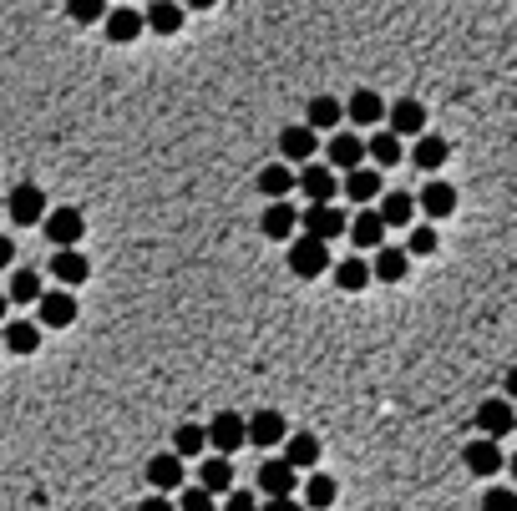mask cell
Masks as SVG:
<instances>
[{
	"instance_id": "2",
	"label": "cell",
	"mask_w": 517,
	"mask_h": 511,
	"mask_svg": "<svg viewBox=\"0 0 517 511\" xmlns=\"http://www.w3.org/2000/svg\"><path fill=\"white\" fill-rule=\"evenodd\" d=\"M330 269V243L320 238H294L289 243V274L294 279H320Z\"/></svg>"
},
{
	"instance_id": "17",
	"label": "cell",
	"mask_w": 517,
	"mask_h": 511,
	"mask_svg": "<svg viewBox=\"0 0 517 511\" xmlns=\"http://www.w3.org/2000/svg\"><path fill=\"white\" fill-rule=\"evenodd\" d=\"M142 31L178 36V31H183V6H178V0H153V6L142 11Z\"/></svg>"
},
{
	"instance_id": "4",
	"label": "cell",
	"mask_w": 517,
	"mask_h": 511,
	"mask_svg": "<svg viewBox=\"0 0 517 511\" xmlns=\"http://www.w3.org/2000/svg\"><path fill=\"white\" fill-rule=\"evenodd\" d=\"M284 436H289V420H284L279 410H254V415L244 420V446L274 451V446H284Z\"/></svg>"
},
{
	"instance_id": "9",
	"label": "cell",
	"mask_w": 517,
	"mask_h": 511,
	"mask_svg": "<svg viewBox=\"0 0 517 511\" xmlns=\"http://www.w3.org/2000/svg\"><path fill=\"white\" fill-rule=\"evenodd\" d=\"M51 279H56V284H66L71 294H77V284H87V279H92L87 253H77V248H56V253H51Z\"/></svg>"
},
{
	"instance_id": "16",
	"label": "cell",
	"mask_w": 517,
	"mask_h": 511,
	"mask_svg": "<svg viewBox=\"0 0 517 511\" xmlns=\"http://www.w3.org/2000/svg\"><path fill=\"white\" fill-rule=\"evenodd\" d=\"M416 208H421V213H426L431 223H441V218H452V213H457V188H452V183H436V178H431V183L421 188Z\"/></svg>"
},
{
	"instance_id": "19",
	"label": "cell",
	"mask_w": 517,
	"mask_h": 511,
	"mask_svg": "<svg viewBox=\"0 0 517 511\" xmlns=\"http://www.w3.org/2000/svg\"><path fill=\"white\" fill-rule=\"evenodd\" d=\"M183 461L173 456V451H163V456H153V461H147V481H153V491L158 496H168V491H178L183 486Z\"/></svg>"
},
{
	"instance_id": "23",
	"label": "cell",
	"mask_w": 517,
	"mask_h": 511,
	"mask_svg": "<svg viewBox=\"0 0 517 511\" xmlns=\"http://www.w3.org/2000/svg\"><path fill=\"white\" fill-rule=\"evenodd\" d=\"M284 466H294V471H315V461H320V441L310 436V431H300V436H284V456H279Z\"/></svg>"
},
{
	"instance_id": "21",
	"label": "cell",
	"mask_w": 517,
	"mask_h": 511,
	"mask_svg": "<svg viewBox=\"0 0 517 511\" xmlns=\"http://www.w3.org/2000/svg\"><path fill=\"white\" fill-rule=\"evenodd\" d=\"M0 350H11V355H36V350H41V324L11 319L6 334H0Z\"/></svg>"
},
{
	"instance_id": "36",
	"label": "cell",
	"mask_w": 517,
	"mask_h": 511,
	"mask_svg": "<svg viewBox=\"0 0 517 511\" xmlns=\"http://www.w3.org/2000/svg\"><path fill=\"white\" fill-rule=\"evenodd\" d=\"M208 451V441H203V425H178V431H173V456L178 461H188V456H203Z\"/></svg>"
},
{
	"instance_id": "44",
	"label": "cell",
	"mask_w": 517,
	"mask_h": 511,
	"mask_svg": "<svg viewBox=\"0 0 517 511\" xmlns=\"http://www.w3.org/2000/svg\"><path fill=\"white\" fill-rule=\"evenodd\" d=\"M11 264H16V243L0 238V269H11Z\"/></svg>"
},
{
	"instance_id": "31",
	"label": "cell",
	"mask_w": 517,
	"mask_h": 511,
	"mask_svg": "<svg viewBox=\"0 0 517 511\" xmlns=\"http://www.w3.org/2000/svg\"><path fill=\"white\" fill-rule=\"evenodd\" d=\"M447 152H452V147H447V137L421 132V137H416V147H411V162H416V167H426V173H436V167L447 162Z\"/></svg>"
},
{
	"instance_id": "34",
	"label": "cell",
	"mask_w": 517,
	"mask_h": 511,
	"mask_svg": "<svg viewBox=\"0 0 517 511\" xmlns=\"http://www.w3.org/2000/svg\"><path fill=\"white\" fill-rule=\"evenodd\" d=\"M259 193H264L269 203H279L284 193H294V173H289L284 162H269L264 173H259Z\"/></svg>"
},
{
	"instance_id": "20",
	"label": "cell",
	"mask_w": 517,
	"mask_h": 511,
	"mask_svg": "<svg viewBox=\"0 0 517 511\" xmlns=\"http://www.w3.org/2000/svg\"><path fill=\"white\" fill-rule=\"evenodd\" d=\"M294 486H300V471L284 466V461H264L259 466V491L274 501V496H294Z\"/></svg>"
},
{
	"instance_id": "27",
	"label": "cell",
	"mask_w": 517,
	"mask_h": 511,
	"mask_svg": "<svg viewBox=\"0 0 517 511\" xmlns=\"http://www.w3.org/2000/svg\"><path fill=\"white\" fill-rule=\"evenodd\" d=\"M340 122H345L340 97H315L310 112H305V127H310V132H340Z\"/></svg>"
},
{
	"instance_id": "15",
	"label": "cell",
	"mask_w": 517,
	"mask_h": 511,
	"mask_svg": "<svg viewBox=\"0 0 517 511\" xmlns=\"http://www.w3.org/2000/svg\"><path fill=\"white\" fill-rule=\"evenodd\" d=\"M340 107H345V122H355V127L386 122V97H381V92H355V97H345Z\"/></svg>"
},
{
	"instance_id": "47",
	"label": "cell",
	"mask_w": 517,
	"mask_h": 511,
	"mask_svg": "<svg viewBox=\"0 0 517 511\" xmlns=\"http://www.w3.org/2000/svg\"><path fill=\"white\" fill-rule=\"evenodd\" d=\"M0 213H6V203H0Z\"/></svg>"
},
{
	"instance_id": "12",
	"label": "cell",
	"mask_w": 517,
	"mask_h": 511,
	"mask_svg": "<svg viewBox=\"0 0 517 511\" xmlns=\"http://www.w3.org/2000/svg\"><path fill=\"white\" fill-rule=\"evenodd\" d=\"M477 425H482V436L487 441H502L512 425H517V410H512V400L507 395H497V400H487V405H477Z\"/></svg>"
},
{
	"instance_id": "6",
	"label": "cell",
	"mask_w": 517,
	"mask_h": 511,
	"mask_svg": "<svg viewBox=\"0 0 517 511\" xmlns=\"http://www.w3.org/2000/svg\"><path fill=\"white\" fill-rule=\"evenodd\" d=\"M300 223H305V238L335 243V238L345 233V208H335V203H310V208L300 213Z\"/></svg>"
},
{
	"instance_id": "5",
	"label": "cell",
	"mask_w": 517,
	"mask_h": 511,
	"mask_svg": "<svg viewBox=\"0 0 517 511\" xmlns=\"http://www.w3.org/2000/svg\"><path fill=\"white\" fill-rule=\"evenodd\" d=\"M0 203H6V218H11L16 228H31V223L46 218V193H41L36 183H21L11 198H0Z\"/></svg>"
},
{
	"instance_id": "13",
	"label": "cell",
	"mask_w": 517,
	"mask_h": 511,
	"mask_svg": "<svg viewBox=\"0 0 517 511\" xmlns=\"http://www.w3.org/2000/svg\"><path fill=\"white\" fill-rule=\"evenodd\" d=\"M315 147H320V132H310L305 122H294L279 132V152L284 162H315Z\"/></svg>"
},
{
	"instance_id": "14",
	"label": "cell",
	"mask_w": 517,
	"mask_h": 511,
	"mask_svg": "<svg viewBox=\"0 0 517 511\" xmlns=\"http://www.w3.org/2000/svg\"><path fill=\"white\" fill-rule=\"evenodd\" d=\"M340 193H345L350 203H376V198L386 193V183H381L376 167H350L345 183H340Z\"/></svg>"
},
{
	"instance_id": "25",
	"label": "cell",
	"mask_w": 517,
	"mask_h": 511,
	"mask_svg": "<svg viewBox=\"0 0 517 511\" xmlns=\"http://www.w3.org/2000/svg\"><path fill=\"white\" fill-rule=\"evenodd\" d=\"M102 26H107V41H112V46H127V41H137V36H142V11L117 6V11H107V16H102Z\"/></svg>"
},
{
	"instance_id": "10",
	"label": "cell",
	"mask_w": 517,
	"mask_h": 511,
	"mask_svg": "<svg viewBox=\"0 0 517 511\" xmlns=\"http://www.w3.org/2000/svg\"><path fill=\"white\" fill-rule=\"evenodd\" d=\"M365 162V137L360 132H330V142H325V167H345V173H350V167H360Z\"/></svg>"
},
{
	"instance_id": "22",
	"label": "cell",
	"mask_w": 517,
	"mask_h": 511,
	"mask_svg": "<svg viewBox=\"0 0 517 511\" xmlns=\"http://www.w3.org/2000/svg\"><path fill=\"white\" fill-rule=\"evenodd\" d=\"M345 233L355 238V248H381V243H386V223L376 218V208H365V213L345 218Z\"/></svg>"
},
{
	"instance_id": "32",
	"label": "cell",
	"mask_w": 517,
	"mask_h": 511,
	"mask_svg": "<svg viewBox=\"0 0 517 511\" xmlns=\"http://www.w3.org/2000/svg\"><path fill=\"white\" fill-rule=\"evenodd\" d=\"M365 157H376V173H381V167H396V162L406 157V147H401V137H396V132H386V127H381L371 142H365Z\"/></svg>"
},
{
	"instance_id": "45",
	"label": "cell",
	"mask_w": 517,
	"mask_h": 511,
	"mask_svg": "<svg viewBox=\"0 0 517 511\" xmlns=\"http://www.w3.org/2000/svg\"><path fill=\"white\" fill-rule=\"evenodd\" d=\"M183 6H188V11H213L218 0H183Z\"/></svg>"
},
{
	"instance_id": "38",
	"label": "cell",
	"mask_w": 517,
	"mask_h": 511,
	"mask_svg": "<svg viewBox=\"0 0 517 511\" xmlns=\"http://www.w3.org/2000/svg\"><path fill=\"white\" fill-rule=\"evenodd\" d=\"M436 228H411V238H406V259H426V253H436Z\"/></svg>"
},
{
	"instance_id": "43",
	"label": "cell",
	"mask_w": 517,
	"mask_h": 511,
	"mask_svg": "<svg viewBox=\"0 0 517 511\" xmlns=\"http://www.w3.org/2000/svg\"><path fill=\"white\" fill-rule=\"evenodd\" d=\"M259 511H305V506H300V496H274V501H264Z\"/></svg>"
},
{
	"instance_id": "8",
	"label": "cell",
	"mask_w": 517,
	"mask_h": 511,
	"mask_svg": "<svg viewBox=\"0 0 517 511\" xmlns=\"http://www.w3.org/2000/svg\"><path fill=\"white\" fill-rule=\"evenodd\" d=\"M294 188H300L310 203H335V193H340V178H335V167H325V162H310L300 178H294Z\"/></svg>"
},
{
	"instance_id": "40",
	"label": "cell",
	"mask_w": 517,
	"mask_h": 511,
	"mask_svg": "<svg viewBox=\"0 0 517 511\" xmlns=\"http://www.w3.org/2000/svg\"><path fill=\"white\" fill-rule=\"evenodd\" d=\"M482 511H517V491L512 486H492L487 501H482Z\"/></svg>"
},
{
	"instance_id": "24",
	"label": "cell",
	"mask_w": 517,
	"mask_h": 511,
	"mask_svg": "<svg viewBox=\"0 0 517 511\" xmlns=\"http://www.w3.org/2000/svg\"><path fill=\"white\" fill-rule=\"evenodd\" d=\"M198 486H203L208 496L234 491V461H229V456H203V466H198Z\"/></svg>"
},
{
	"instance_id": "33",
	"label": "cell",
	"mask_w": 517,
	"mask_h": 511,
	"mask_svg": "<svg viewBox=\"0 0 517 511\" xmlns=\"http://www.w3.org/2000/svg\"><path fill=\"white\" fill-rule=\"evenodd\" d=\"M330 269H335V284H340L345 294H360L365 284H371V264L355 259V253H350V259H340V264H330Z\"/></svg>"
},
{
	"instance_id": "1",
	"label": "cell",
	"mask_w": 517,
	"mask_h": 511,
	"mask_svg": "<svg viewBox=\"0 0 517 511\" xmlns=\"http://www.w3.org/2000/svg\"><path fill=\"white\" fill-rule=\"evenodd\" d=\"M203 441H208V451H213V456H229V461H234V451L244 446V415L218 410V415L203 425Z\"/></svg>"
},
{
	"instance_id": "46",
	"label": "cell",
	"mask_w": 517,
	"mask_h": 511,
	"mask_svg": "<svg viewBox=\"0 0 517 511\" xmlns=\"http://www.w3.org/2000/svg\"><path fill=\"white\" fill-rule=\"evenodd\" d=\"M6 309H11V299H6V294H0V324H6Z\"/></svg>"
},
{
	"instance_id": "26",
	"label": "cell",
	"mask_w": 517,
	"mask_h": 511,
	"mask_svg": "<svg viewBox=\"0 0 517 511\" xmlns=\"http://www.w3.org/2000/svg\"><path fill=\"white\" fill-rule=\"evenodd\" d=\"M259 228H264V238L284 243V238H294V228H300V213H294L289 203H269L264 218H259Z\"/></svg>"
},
{
	"instance_id": "42",
	"label": "cell",
	"mask_w": 517,
	"mask_h": 511,
	"mask_svg": "<svg viewBox=\"0 0 517 511\" xmlns=\"http://www.w3.org/2000/svg\"><path fill=\"white\" fill-rule=\"evenodd\" d=\"M137 511H178V506H173L168 496H158V491H153V496H142V501H137Z\"/></svg>"
},
{
	"instance_id": "28",
	"label": "cell",
	"mask_w": 517,
	"mask_h": 511,
	"mask_svg": "<svg viewBox=\"0 0 517 511\" xmlns=\"http://www.w3.org/2000/svg\"><path fill=\"white\" fill-rule=\"evenodd\" d=\"M376 218L386 223V233H391V228H411V218H416V198H406V193H381Z\"/></svg>"
},
{
	"instance_id": "39",
	"label": "cell",
	"mask_w": 517,
	"mask_h": 511,
	"mask_svg": "<svg viewBox=\"0 0 517 511\" xmlns=\"http://www.w3.org/2000/svg\"><path fill=\"white\" fill-rule=\"evenodd\" d=\"M173 506H178V511H218V501H213L203 486H188V491H183Z\"/></svg>"
},
{
	"instance_id": "7",
	"label": "cell",
	"mask_w": 517,
	"mask_h": 511,
	"mask_svg": "<svg viewBox=\"0 0 517 511\" xmlns=\"http://www.w3.org/2000/svg\"><path fill=\"white\" fill-rule=\"evenodd\" d=\"M46 238L56 243V248H77L82 243V233H87V218L77 213V208H46Z\"/></svg>"
},
{
	"instance_id": "30",
	"label": "cell",
	"mask_w": 517,
	"mask_h": 511,
	"mask_svg": "<svg viewBox=\"0 0 517 511\" xmlns=\"http://www.w3.org/2000/svg\"><path fill=\"white\" fill-rule=\"evenodd\" d=\"M335 496H340V486H335V476H325V471H310V481H305V511H330L335 506Z\"/></svg>"
},
{
	"instance_id": "29",
	"label": "cell",
	"mask_w": 517,
	"mask_h": 511,
	"mask_svg": "<svg viewBox=\"0 0 517 511\" xmlns=\"http://www.w3.org/2000/svg\"><path fill=\"white\" fill-rule=\"evenodd\" d=\"M462 461H467L472 476H497V471H502V451H497V441H472V446L462 451Z\"/></svg>"
},
{
	"instance_id": "18",
	"label": "cell",
	"mask_w": 517,
	"mask_h": 511,
	"mask_svg": "<svg viewBox=\"0 0 517 511\" xmlns=\"http://www.w3.org/2000/svg\"><path fill=\"white\" fill-rule=\"evenodd\" d=\"M406 274H411L406 248H396V243H381V248H376V264H371V279H381V284H401Z\"/></svg>"
},
{
	"instance_id": "41",
	"label": "cell",
	"mask_w": 517,
	"mask_h": 511,
	"mask_svg": "<svg viewBox=\"0 0 517 511\" xmlns=\"http://www.w3.org/2000/svg\"><path fill=\"white\" fill-rule=\"evenodd\" d=\"M224 511H259V501H254V491L234 486V491H224Z\"/></svg>"
},
{
	"instance_id": "37",
	"label": "cell",
	"mask_w": 517,
	"mask_h": 511,
	"mask_svg": "<svg viewBox=\"0 0 517 511\" xmlns=\"http://www.w3.org/2000/svg\"><path fill=\"white\" fill-rule=\"evenodd\" d=\"M66 16L77 26H97L107 16V0H66Z\"/></svg>"
},
{
	"instance_id": "35",
	"label": "cell",
	"mask_w": 517,
	"mask_h": 511,
	"mask_svg": "<svg viewBox=\"0 0 517 511\" xmlns=\"http://www.w3.org/2000/svg\"><path fill=\"white\" fill-rule=\"evenodd\" d=\"M41 294H46V289H41V274H36V269H16V274H11V289H6L11 304H36Z\"/></svg>"
},
{
	"instance_id": "11",
	"label": "cell",
	"mask_w": 517,
	"mask_h": 511,
	"mask_svg": "<svg viewBox=\"0 0 517 511\" xmlns=\"http://www.w3.org/2000/svg\"><path fill=\"white\" fill-rule=\"evenodd\" d=\"M386 132H396V137H421V132H426V107H421L416 97L391 102V107H386Z\"/></svg>"
},
{
	"instance_id": "3",
	"label": "cell",
	"mask_w": 517,
	"mask_h": 511,
	"mask_svg": "<svg viewBox=\"0 0 517 511\" xmlns=\"http://www.w3.org/2000/svg\"><path fill=\"white\" fill-rule=\"evenodd\" d=\"M77 294H71V289H46L41 299H36V324L41 329H71V324H77Z\"/></svg>"
}]
</instances>
